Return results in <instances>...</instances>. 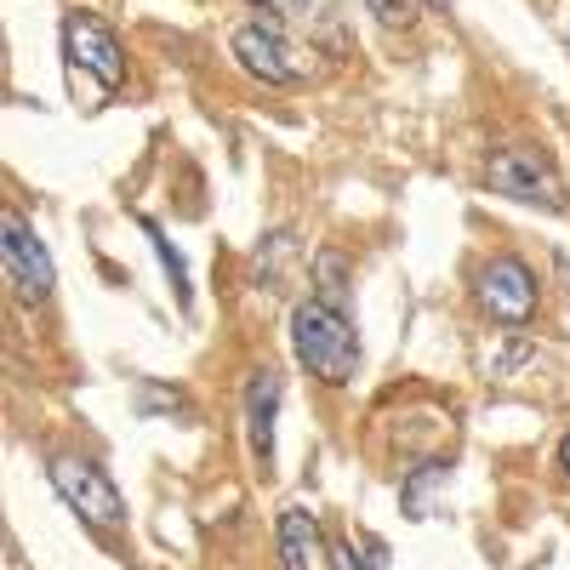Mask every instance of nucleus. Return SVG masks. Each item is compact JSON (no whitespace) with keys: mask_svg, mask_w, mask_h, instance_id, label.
Returning <instances> with one entry per match:
<instances>
[{"mask_svg":"<svg viewBox=\"0 0 570 570\" xmlns=\"http://www.w3.org/2000/svg\"><path fill=\"white\" fill-rule=\"evenodd\" d=\"M292 263H297V234H268L263 252H257V285L263 279H279Z\"/></svg>","mask_w":570,"mask_h":570,"instance_id":"13","label":"nucleus"},{"mask_svg":"<svg viewBox=\"0 0 570 570\" xmlns=\"http://www.w3.org/2000/svg\"><path fill=\"white\" fill-rule=\"evenodd\" d=\"M559 473H564V485H570V434L559 440Z\"/></svg>","mask_w":570,"mask_h":570,"instance_id":"18","label":"nucleus"},{"mask_svg":"<svg viewBox=\"0 0 570 570\" xmlns=\"http://www.w3.org/2000/svg\"><path fill=\"white\" fill-rule=\"evenodd\" d=\"M142 234H149V246H155V257H160V268L171 274V292H177V308H188V263L171 252V240L160 234V223H149L142 217Z\"/></svg>","mask_w":570,"mask_h":570,"instance_id":"11","label":"nucleus"},{"mask_svg":"<svg viewBox=\"0 0 570 570\" xmlns=\"http://www.w3.org/2000/svg\"><path fill=\"white\" fill-rule=\"evenodd\" d=\"M473 292H480V308L497 320V325H508V331H519V325H531L537 320V303H542V292H537V274L519 263V257H491L485 268H480V279H473Z\"/></svg>","mask_w":570,"mask_h":570,"instance_id":"6","label":"nucleus"},{"mask_svg":"<svg viewBox=\"0 0 570 570\" xmlns=\"http://www.w3.org/2000/svg\"><path fill=\"white\" fill-rule=\"evenodd\" d=\"M252 7H263L274 18H297V12H308V0H252Z\"/></svg>","mask_w":570,"mask_h":570,"instance_id":"17","label":"nucleus"},{"mask_svg":"<svg viewBox=\"0 0 570 570\" xmlns=\"http://www.w3.org/2000/svg\"><path fill=\"white\" fill-rule=\"evenodd\" d=\"M320 564V519L292 502L279 513V570H314Z\"/></svg>","mask_w":570,"mask_h":570,"instance_id":"9","label":"nucleus"},{"mask_svg":"<svg viewBox=\"0 0 570 570\" xmlns=\"http://www.w3.org/2000/svg\"><path fill=\"white\" fill-rule=\"evenodd\" d=\"M325 559H331V570H371V559H365L354 542H331Z\"/></svg>","mask_w":570,"mask_h":570,"instance_id":"16","label":"nucleus"},{"mask_svg":"<svg viewBox=\"0 0 570 570\" xmlns=\"http://www.w3.org/2000/svg\"><path fill=\"white\" fill-rule=\"evenodd\" d=\"M434 7H445V0H434Z\"/></svg>","mask_w":570,"mask_h":570,"instance_id":"19","label":"nucleus"},{"mask_svg":"<svg viewBox=\"0 0 570 570\" xmlns=\"http://www.w3.org/2000/svg\"><path fill=\"white\" fill-rule=\"evenodd\" d=\"M292 354H297V365L314 376V383H325V389L354 383V365H360L354 314L308 292L292 308Z\"/></svg>","mask_w":570,"mask_h":570,"instance_id":"1","label":"nucleus"},{"mask_svg":"<svg viewBox=\"0 0 570 570\" xmlns=\"http://www.w3.org/2000/svg\"><path fill=\"white\" fill-rule=\"evenodd\" d=\"M279 371H252V383H246V440H252V456L263 468H274V422H279Z\"/></svg>","mask_w":570,"mask_h":570,"instance_id":"8","label":"nucleus"},{"mask_svg":"<svg viewBox=\"0 0 570 570\" xmlns=\"http://www.w3.org/2000/svg\"><path fill=\"white\" fill-rule=\"evenodd\" d=\"M63 58L75 69H86L104 91H120V80H126V52L98 12H80V7L63 12Z\"/></svg>","mask_w":570,"mask_h":570,"instance_id":"7","label":"nucleus"},{"mask_svg":"<svg viewBox=\"0 0 570 570\" xmlns=\"http://www.w3.org/2000/svg\"><path fill=\"white\" fill-rule=\"evenodd\" d=\"M308 279H314V297L348 308V297H354V263H348V252L320 246V252H314V263H308Z\"/></svg>","mask_w":570,"mask_h":570,"instance_id":"10","label":"nucleus"},{"mask_svg":"<svg viewBox=\"0 0 570 570\" xmlns=\"http://www.w3.org/2000/svg\"><path fill=\"white\" fill-rule=\"evenodd\" d=\"M137 411H142V416H155V411H177V416H188V394L142 383V389H137Z\"/></svg>","mask_w":570,"mask_h":570,"instance_id":"14","label":"nucleus"},{"mask_svg":"<svg viewBox=\"0 0 570 570\" xmlns=\"http://www.w3.org/2000/svg\"><path fill=\"white\" fill-rule=\"evenodd\" d=\"M228 52H234V63H240L252 80H263V86H303V80L314 75L308 52L279 29V18H252V23H240V29L228 35Z\"/></svg>","mask_w":570,"mask_h":570,"instance_id":"3","label":"nucleus"},{"mask_svg":"<svg viewBox=\"0 0 570 570\" xmlns=\"http://www.w3.org/2000/svg\"><path fill=\"white\" fill-rule=\"evenodd\" d=\"M0 263H7V279L23 303H46L58 285V268H52V252L40 246V234L29 228L23 212H0Z\"/></svg>","mask_w":570,"mask_h":570,"instance_id":"5","label":"nucleus"},{"mask_svg":"<svg viewBox=\"0 0 570 570\" xmlns=\"http://www.w3.org/2000/svg\"><path fill=\"white\" fill-rule=\"evenodd\" d=\"M434 485H445V462H422L411 480H405V513L411 519H428V497H434Z\"/></svg>","mask_w":570,"mask_h":570,"instance_id":"12","label":"nucleus"},{"mask_svg":"<svg viewBox=\"0 0 570 570\" xmlns=\"http://www.w3.org/2000/svg\"><path fill=\"white\" fill-rule=\"evenodd\" d=\"M485 183L508 200H525V206H542V212H570L564 177H559L553 155L537 149V142H502V149H491Z\"/></svg>","mask_w":570,"mask_h":570,"instance_id":"2","label":"nucleus"},{"mask_svg":"<svg viewBox=\"0 0 570 570\" xmlns=\"http://www.w3.org/2000/svg\"><path fill=\"white\" fill-rule=\"evenodd\" d=\"M46 473H52V491L86 519V525H98V531L126 525V502H120L115 480L91 456H52V462H46Z\"/></svg>","mask_w":570,"mask_h":570,"instance_id":"4","label":"nucleus"},{"mask_svg":"<svg viewBox=\"0 0 570 570\" xmlns=\"http://www.w3.org/2000/svg\"><path fill=\"white\" fill-rule=\"evenodd\" d=\"M365 7L376 12L383 29H411L416 23V0H365Z\"/></svg>","mask_w":570,"mask_h":570,"instance_id":"15","label":"nucleus"}]
</instances>
